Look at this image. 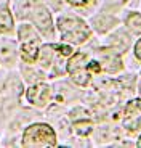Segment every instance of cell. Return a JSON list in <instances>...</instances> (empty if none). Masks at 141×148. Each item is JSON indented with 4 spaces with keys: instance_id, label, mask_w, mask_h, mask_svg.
<instances>
[{
    "instance_id": "cell-1",
    "label": "cell",
    "mask_w": 141,
    "mask_h": 148,
    "mask_svg": "<svg viewBox=\"0 0 141 148\" xmlns=\"http://www.w3.org/2000/svg\"><path fill=\"white\" fill-rule=\"evenodd\" d=\"M22 145L24 147H55V130L47 124H32L24 130Z\"/></svg>"
},
{
    "instance_id": "cell-2",
    "label": "cell",
    "mask_w": 141,
    "mask_h": 148,
    "mask_svg": "<svg viewBox=\"0 0 141 148\" xmlns=\"http://www.w3.org/2000/svg\"><path fill=\"white\" fill-rule=\"evenodd\" d=\"M61 34H63L64 40H69L72 44H82L85 42L90 36V29L82 19L75 16H64L58 23Z\"/></svg>"
},
{
    "instance_id": "cell-3",
    "label": "cell",
    "mask_w": 141,
    "mask_h": 148,
    "mask_svg": "<svg viewBox=\"0 0 141 148\" xmlns=\"http://www.w3.org/2000/svg\"><path fill=\"white\" fill-rule=\"evenodd\" d=\"M32 19L42 32H52V16H50L48 10L42 3H39L37 0H32Z\"/></svg>"
},
{
    "instance_id": "cell-4",
    "label": "cell",
    "mask_w": 141,
    "mask_h": 148,
    "mask_svg": "<svg viewBox=\"0 0 141 148\" xmlns=\"http://www.w3.org/2000/svg\"><path fill=\"white\" fill-rule=\"evenodd\" d=\"M123 126L128 130H136L141 127V100H133L127 105Z\"/></svg>"
},
{
    "instance_id": "cell-5",
    "label": "cell",
    "mask_w": 141,
    "mask_h": 148,
    "mask_svg": "<svg viewBox=\"0 0 141 148\" xmlns=\"http://www.w3.org/2000/svg\"><path fill=\"white\" fill-rule=\"evenodd\" d=\"M26 97H27V100H29L31 103L37 105V106H42V105H45L47 100H48L50 89L47 87V85H43V84H37V85H34V87H29V89H27Z\"/></svg>"
},
{
    "instance_id": "cell-6",
    "label": "cell",
    "mask_w": 141,
    "mask_h": 148,
    "mask_svg": "<svg viewBox=\"0 0 141 148\" xmlns=\"http://www.w3.org/2000/svg\"><path fill=\"white\" fill-rule=\"evenodd\" d=\"M101 55L104 56V69L109 73H115L122 68V61L120 56L112 50H101Z\"/></svg>"
},
{
    "instance_id": "cell-7",
    "label": "cell",
    "mask_w": 141,
    "mask_h": 148,
    "mask_svg": "<svg viewBox=\"0 0 141 148\" xmlns=\"http://www.w3.org/2000/svg\"><path fill=\"white\" fill-rule=\"evenodd\" d=\"M21 55L26 61H35L39 55V48H37V39H32L31 42L24 40L22 44V50H21Z\"/></svg>"
},
{
    "instance_id": "cell-8",
    "label": "cell",
    "mask_w": 141,
    "mask_h": 148,
    "mask_svg": "<svg viewBox=\"0 0 141 148\" xmlns=\"http://www.w3.org/2000/svg\"><path fill=\"white\" fill-rule=\"evenodd\" d=\"M85 68H87V56L83 53H77V55H74L67 61V73L69 74L80 71V69H85Z\"/></svg>"
},
{
    "instance_id": "cell-9",
    "label": "cell",
    "mask_w": 141,
    "mask_h": 148,
    "mask_svg": "<svg viewBox=\"0 0 141 148\" xmlns=\"http://www.w3.org/2000/svg\"><path fill=\"white\" fill-rule=\"evenodd\" d=\"M115 24V19L111 18V16H106V15H101L95 19V27H96L100 32H106L109 27H112Z\"/></svg>"
},
{
    "instance_id": "cell-10",
    "label": "cell",
    "mask_w": 141,
    "mask_h": 148,
    "mask_svg": "<svg viewBox=\"0 0 141 148\" xmlns=\"http://www.w3.org/2000/svg\"><path fill=\"white\" fill-rule=\"evenodd\" d=\"M13 27V18L8 10H2L0 13V32H8Z\"/></svg>"
},
{
    "instance_id": "cell-11",
    "label": "cell",
    "mask_w": 141,
    "mask_h": 148,
    "mask_svg": "<svg viewBox=\"0 0 141 148\" xmlns=\"http://www.w3.org/2000/svg\"><path fill=\"white\" fill-rule=\"evenodd\" d=\"M128 44H130V39H128V36L123 34V32H119L112 37V45H114L115 48H119V50H127Z\"/></svg>"
},
{
    "instance_id": "cell-12",
    "label": "cell",
    "mask_w": 141,
    "mask_h": 148,
    "mask_svg": "<svg viewBox=\"0 0 141 148\" xmlns=\"http://www.w3.org/2000/svg\"><path fill=\"white\" fill-rule=\"evenodd\" d=\"M127 26L130 27L133 32L140 34L141 32V15H138V13H132V15L127 18Z\"/></svg>"
},
{
    "instance_id": "cell-13",
    "label": "cell",
    "mask_w": 141,
    "mask_h": 148,
    "mask_svg": "<svg viewBox=\"0 0 141 148\" xmlns=\"http://www.w3.org/2000/svg\"><path fill=\"white\" fill-rule=\"evenodd\" d=\"M92 129H93L92 121H77V122H74V130L77 134H80V135H87V134H90Z\"/></svg>"
},
{
    "instance_id": "cell-14",
    "label": "cell",
    "mask_w": 141,
    "mask_h": 148,
    "mask_svg": "<svg viewBox=\"0 0 141 148\" xmlns=\"http://www.w3.org/2000/svg\"><path fill=\"white\" fill-rule=\"evenodd\" d=\"M19 39H21L22 42L24 40H27V39H37V37H35V34H34V31L31 29L29 26H22L21 29H19Z\"/></svg>"
},
{
    "instance_id": "cell-15",
    "label": "cell",
    "mask_w": 141,
    "mask_h": 148,
    "mask_svg": "<svg viewBox=\"0 0 141 148\" xmlns=\"http://www.w3.org/2000/svg\"><path fill=\"white\" fill-rule=\"evenodd\" d=\"M53 48H55L58 53L64 55V56H67V55H70V53H72V48H70L69 45H53Z\"/></svg>"
},
{
    "instance_id": "cell-16",
    "label": "cell",
    "mask_w": 141,
    "mask_h": 148,
    "mask_svg": "<svg viewBox=\"0 0 141 148\" xmlns=\"http://www.w3.org/2000/svg\"><path fill=\"white\" fill-rule=\"evenodd\" d=\"M87 68H88L90 71H93V73H100V69H101V66L98 64V61H92V63H88Z\"/></svg>"
},
{
    "instance_id": "cell-17",
    "label": "cell",
    "mask_w": 141,
    "mask_h": 148,
    "mask_svg": "<svg viewBox=\"0 0 141 148\" xmlns=\"http://www.w3.org/2000/svg\"><path fill=\"white\" fill-rule=\"evenodd\" d=\"M67 2L72 5H77V7H82V5H87L90 0H67Z\"/></svg>"
},
{
    "instance_id": "cell-18",
    "label": "cell",
    "mask_w": 141,
    "mask_h": 148,
    "mask_svg": "<svg viewBox=\"0 0 141 148\" xmlns=\"http://www.w3.org/2000/svg\"><path fill=\"white\" fill-rule=\"evenodd\" d=\"M135 55H136V58L141 60V39L136 42V45H135Z\"/></svg>"
},
{
    "instance_id": "cell-19",
    "label": "cell",
    "mask_w": 141,
    "mask_h": 148,
    "mask_svg": "<svg viewBox=\"0 0 141 148\" xmlns=\"http://www.w3.org/2000/svg\"><path fill=\"white\" fill-rule=\"evenodd\" d=\"M109 3H120V2H123V0H108Z\"/></svg>"
},
{
    "instance_id": "cell-20",
    "label": "cell",
    "mask_w": 141,
    "mask_h": 148,
    "mask_svg": "<svg viewBox=\"0 0 141 148\" xmlns=\"http://www.w3.org/2000/svg\"><path fill=\"white\" fill-rule=\"evenodd\" d=\"M138 147H141V137H140V140H138Z\"/></svg>"
}]
</instances>
